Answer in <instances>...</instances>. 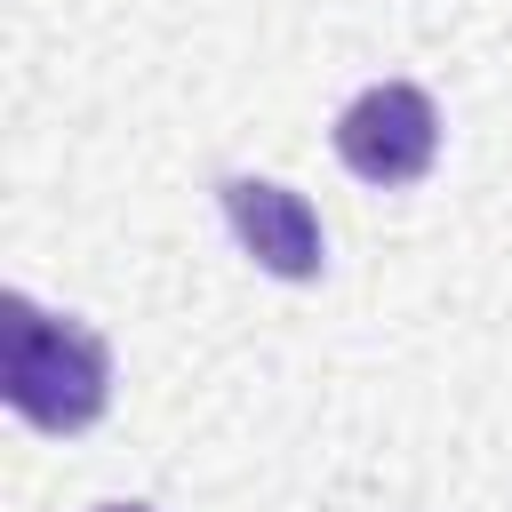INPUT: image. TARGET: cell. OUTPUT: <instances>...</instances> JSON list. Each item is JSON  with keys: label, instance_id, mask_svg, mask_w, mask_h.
<instances>
[{"label": "cell", "instance_id": "cell-3", "mask_svg": "<svg viewBox=\"0 0 512 512\" xmlns=\"http://www.w3.org/2000/svg\"><path fill=\"white\" fill-rule=\"evenodd\" d=\"M224 224H232V240L272 280H320V264H328L312 200L288 192V184H272V176H224Z\"/></svg>", "mask_w": 512, "mask_h": 512}, {"label": "cell", "instance_id": "cell-2", "mask_svg": "<svg viewBox=\"0 0 512 512\" xmlns=\"http://www.w3.org/2000/svg\"><path fill=\"white\" fill-rule=\"evenodd\" d=\"M336 160L360 184H416L440 160V112L416 80H376L336 112Z\"/></svg>", "mask_w": 512, "mask_h": 512}, {"label": "cell", "instance_id": "cell-4", "mask_svg": "<svg viewBox=\"0 0 512 512\" xmlns=\"http://www.w3.org/2000/svg\"><path fill=\"white\" fill-rule=\"evenodd\" d=\"M104 512H152V504H104Z\"/></svg>", "mask_w": 512, "mask_h": 512}, {"label": "cell", "instance_id": "cell-1", "mask_svg": "<svg viewBox=\"0 0 512 512\" xmlns=\"http://www.w3.org/2000/svg\"><path fill=\"white\" fill-rule=\"evenodd\" d=\"M0 392L32 432H88L112 408V352L96 328L40 312L32 296H8L0 320Z\"/></svg>", "mask_w": 512, "mask_h": 512}]
</instances>
